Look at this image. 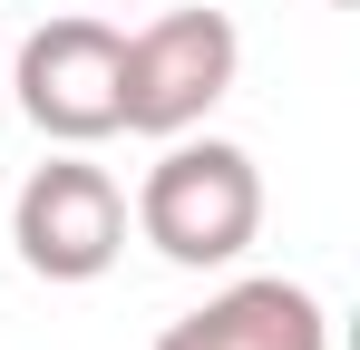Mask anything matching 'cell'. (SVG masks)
Listing matches in <instances>:
<instances>
[{
  "label": "cell",
  "instance_id": "obj_2",
  "mask_svg": "<svg viewBox=\"0 0 360 350\" xmlns=\"http://www.w3.org/2000/svg\"><path fill=\"white\" fill-rule=\"evenodd\" d=\"M243 39L224 10H156L136 39H127V88H117V127L127 136H185L205 127V108L234 88Z\"/></svg>",
  "mask_w": 360,
  "mask_h": 350
},
{
  "label": "cell",
  "instance_id": "obj_1",
  "mask_svg": "<svg viewBox=\"0 0 360 350\" xmlns=\"http://www.w3.org/2000/svg\"><path fill=\"white\" fill-rule=\"evenodd\" d=\"M136 233L185 263V273H214V263H234L243 243L263 233V175L243 156L234 136H166V156L146 166L136 185Z\"/></svg>",
  "mask_w": 360,
  "mask_h": 350
},
{
  "label": "cell",
  "instance_id": "obj_7",
  "mask_svg": "<svg viewBox=\"0 0 360 350\" xmlns=\"http://www.w3.org/2000/svg\"><path fill=\"white\" fill-rule=\"evenodd\" d=\"M117 10H136V0H117Z\"/></svg>",
  "mask_w": 360,
  "mask_h": 350
},
{
  "label": "cell",
  "instance_id": "obj_5",
  "mask_svg": "<svg viewBox=\"0 0 360 350\" xmlns=\"http://www.w3.org/2000/svg\"><path fill=\"white\" fill-rule=\"evenodd\" d=\"M156 350H331V321L321 302L283 273H253V283L214 292L205 311H185L156 331Z\"/></svg>",
  "mask_w": 360,
  "mask_h": 350
},
{
  "label": "cell",
  "instance_id": "obj_6",
  "mask_svg": "<svg viewBox=\"0 0 360 350\" xmlns=\"http://www.w3.org/2000/svg\"><path fill=\"white\" fill-rule=\"evenodd\" d=\"M321 10H351V0H321Z\"/></svg>",
  "mask_w": 360,
  "mask_h": 350
},
{
  "label": "cell",
  "instance_id": "obj_3",
  "mask_svg": "<svg viewBox=\"0 0 360 350\" xmlns=\"http://www.w3.org/2000/svg\"><path fill=\"white\" fill-rule=\"evenodd\" d=\"M10 243L39 283H98L108 263L127 253V195L108 166H88L78 146L30 166L20 205H10Z\"/></svg>",
  "mask_w": 360,
  "mask_h": 350
},
{
  "label": "cell",
  "instance_id": "obj_4",
  "mask_svg": "<svg viewBox=\"0 0 360 350\" xmlns=\"http://www.w3.org/2000/svg\"><path fill=\"white\" fill-rule=\"evenodd\" d=\"M10 88H20V117H30L49 146H98V136H117L127 39L108 20H88V10H78V20H49V30L20 39Z\"/></svg>",
  "mask_w": 360,
  "mask_h": 350
}]
</instances>
